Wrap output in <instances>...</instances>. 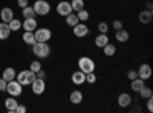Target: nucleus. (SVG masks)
Masks as SVG:
<instances>
[{
	"mask_svg": "<svg viewBox=\"0 0 153 113\" xmlns=\"http://www.w3.org/2000/svg\"><path fill=\"white\" fill-rule=\"evenodd\" d=\"M32 52L38 58H48L49 54H51V47L46 41H35L32 44Z\"/></svg>",
	"mask_w": 153,
	"mask_h": 113,
	"instance_id": "obj_1",
	"label": "nucleus"
},
{
	"mask_svg": "<svg viewBox=\"0 0 153 113\" xmlns=\"http://www.w3.org/2000/svg\"><path fill=\"white\" fill-rule=\"evenodd\" d=\"M78 69L84 73H89V72H95V61L89 57H81L78 60Z\"/></svg>",
	"mask_w": 153,
	"mask_h": 113,
	"instance_id": "obj_2",
	"label": "nucleus"
},
{
	"mask_svg": "<svg viewBox=\"0 0 153 113\" xmlns=\"http://www.w3.org/2000/svg\"><path fill=\"white\" fill-rule=\"evenodd\" d=\"M35 78H37V77H35V72H32V70H22L19 75H16V80H17L22 86L31 84Z\"/></svg>",
	"mask_w": 153,
	"mask_h": 113,
	"instance_id": "obj_3",
	"label": "nucleus"
},
{
	"mask_svg": "<svg viewBox=\"0 0 153 113\" xmlns=\"http://www.w3.org/2000/svg\"><path fill=\"white\" fill-rule=\"evenodd\" d=\"M6 92L11 95V96H20L22 92H23V86L17 81V80H11L6 83Z\"/></svg>",
	"mask_w": 153,
	"mask_h": 113,
	"instance_id": "obj_4",
	"label": "nucleus"
},
{
	"mask_svg": "<svg viewBox=\"0 0 153 113\" xmlns=\"http://www.w3.org/2000/svg\"><path fill=\"white\" fill-rule=\"evenodd\" d=\"M32 8H34L37 16H48L51 12V5L46 2V0H37Z\"/></svg>",
	"mask_w": 153,
	"mask_h": 113,
	"instance_id": "obj_5",
	"label": "nucleus"
},
{
	"mask_svg": "<svg viewBox=\"0 0 153 113\" xmlns=\"http://www.w3.org/2000/svg\"><path fill=\"white\" fill-rule=\"evenodd\" d=\"M34 35H35V41H49L51 37H52V32L48 28H42V29H35Z\"/></svg>",
	"mask_w": 153,
	"mask_h": 113,
	"instance_id": "obj_6",
	"label": "nucleus"
},
{
	"mask_svg": "<svg viewBox=\"0 0 153 113\" xmlns=\"http://www.w3.org/2000/svg\"><path fill=\"white\" fill-rule=\"evenodd\" d=\"M57 12H58V16H63V17H66L69 16L72 11V6H71V2H68V0H63V2H60L57 5Z\"/></svg>",
	"mask_w": 153,
	"mask_h": 113,
	"instance_id": "obj_7",
	"label": "nucleus"
},
{
	"mask_svg": "<svg viewBox=\"0 0 153 113\" xmlns=\"http://www.w3.org/2000/svg\"><path fill=\"white\" fill-rule=\"evenodd\" d=\"M31 87H32V92L35 95H42L46 89V83L43 78H35L32 83H31Z\"/></svg>",
	"mask_w": 153,
	"mask_h": 113,
	"instance_id": "obj_8",
	"label": "nucleus"
},
{
	"mask_svg": "<svg viewBox=\"0 0 153 113\" xmlns=\"http://www.w3.org/2000/svg\"><path fill=\"white\" fill-rule=\"evenodd\" d=\"M87 34H89V28L86 26L83 21L76 23L75 26H74V35L78 37V38H83V37H86Z\"/></svg>",
	"mask_w": 153,
	"mask_h": 113,
	"instance_id": "obj_9",
	"label": "nucleus"
},
{
	"mask_svg": "<svg viewBox=\"0 0 153 113\" xmlns=\"http://www.w3.org/2000/svg\"><path fill=\"white\" fill-rule=\"evenodd\" d=\"M138 72V78H141V80H149L152 77V67L147 64V63H144V64L139 66V69L136 70Z\"/></svg>",
	"mask_w": 153,
	"mask_h": 113,
	"instance_id": "obj_10",
	"label": "nucleus"
},
{
	"mask_svg": "<svg viewBox=\"0 0 153 113\" xmlns=\"http://www.w3.org/2000/svg\"><path fill=\"white\" fill-rule=\"evenodd\" d=\"M72 83H74L75 86H81L83 83H86V73L81 72L80 69L76 70V72H74V73H72Z\"/></svg>",
	"mask_w": 153,
	"mask_h": 113,
	"instance_id": "obj_11",
	"label": "nucleus"
},
{
	"mask_svg": "<svg viewBox=\"0 0 153 113\" xmlns=\"http://www.w3.org/2000/svg\"><path fill=\"white\" fill-rule=\"evenodd\" d=\"M0 18H2L3 23H9L12 18H14V11L11 8H3L0 11Z\"/></svg>",
	"mask_w": 153,
	"mask_h": 113,
	"instance_id": "obj_12",
	"label": "nucleus"
},
{
	"mask_svg": "<svg viewBox=\"0 0 153 113\" xmlns=\"http://www.w3.org/2000/svg\"><path fill=\"white\" fill-rule=\"evenodd\" d=\"M69 101L75 106H78L83 103V92L81 90H74L71 92V96H69Z\"/></svg>",
	"mask_w": 153,
	"mask_h": 113,
	"instance_id": "obj_13",
	"label": "nucleus"
},
{
	"mask_svg": "<svg viewBox=\"0 0 153 113\" xmlns=\"http://www.w3.org/2000/svg\"><path fill=\"white\" fill-rule=\"evenodd\" d=\"M22 28L25 31H35L37 29V20L32 17V18H25V21L22 23Z\"/></svg>",
	"mask_w": 153,
	"mask_h": 113,
	"instance_id": "obj_14",
	"label": "nucleus"
},
{
	"mask_svg": "<svg viewBox=\"0 0 153 113\" xmlns=\"http://www.w3.org/2000/svg\"><path fill=\"white\" fill-rule=\"evenodd\" d=\"M118 104H120V107H129L132 104V96L129 93H120Z\"/></svg>",
	"mask_w": 153,
	"mask_h": 113,
	"instance_id": "obj_15",
	"label": "nucleus"
},
{
	"mask_svg": "<svg viewBox=\"0 0 153 113\" xmlns=\"http://www.w3.org/2000/svg\"><path fill=\"white\" fill-rule=\"evenodd\" d=\"M139 21L141 23H144V24H147V23H150L152 21V18H153V12L152 11H147V9H144V11H141L139 12Z\"/></svg>",
	"mask_w": 153,
	"mask_h": 113,
	"instance_id": "obj_16",
	"label": "nucleus"
},
{
	"mask_svg": "<svg viewBox=\"0 0 153 113\" xmlns=\"http://www.w3.org/2000/svg\"><path fill=\"white\" fill-rule=\"evenodd\" d=\"M19 103L14 99V96H11V98H6V101H5V107L9 113H16V109H17Z\"/></svg>",
	"mask_w": 153,
	"mask_h": 113,
	"instance_id": "obj_17",
	"label": "nucleus"
},
{
	"mask_svg": "<svg viewBox=\"0 0 153 113\" xmlns=\"http://www.w3.org/2000/svg\"><path fill=\"white\" fill-rule=\"evenodd\" d=\"M115 38H117V41H120V43H126L127 40H129V32L121 28V29H118L117 32H115Z\"/></svg>",
	"mask_w": 153,
	"mask_h": 113,
	"instance_id": "obj_18",
	"label": "nucleus"
},
{
	"mask_svg": "<svg viewBox=\"0 0 153 113\" xmlns=\"http://www.w3.org/2000/svg\"><path fill=\"white\" fill-rule=\"evenodd\" d=\"M107 43H109V37H107V34H100L97 38H95V46L100 47V49H103Z\"/></svg>",
	"mask_w": 153,
	"mask_h": 113,
	"instance_id": "obj_19",
	"label": "nucleus"
},
{
	"mask_svg": "<svg viewBox=\"0 0 153 113\" xmlns=\"http://www.w3.org/2000/svg\"><path fill=\"white\" fill-rule=\"evenodd\" d=\"M11 32L12 31L9 29V24L8 23H3V21L0 23V40H6Z\"/></svg>",
	"mask_w": 153,
	"mask_h": 113,
	"instance_id": "obj_20",
	"label": "nucleus"
},
{
	"mask_svg": "<svg viewBox=\"0 0 153 113\" xmlns=\"http://www.w3.org/2000/svg\"><path fill=\"white\" fill-rule=\"evenodd\" d=\"M144 86H146V81L141 80V78H135V80H132V83H130V87H132L133 92H139Z\"/></svg>",
	"mask_w": 153,
	"mask_h": 113,
	"instance_id": "obj_21",
	"label": "nucleus"
},
{
	"mask_svg": "<svg viewBox=\"0 0 153 113\" xmlns=\"http://www.w3.org/2000/svg\"><path fill=\"white\" fill-rule=\"evenodd\" d=\"M16 70L12 69V67H6L5 70H3V73H2V78L5 80V81H11V80H16Z\"/></svg>",
	"mask_w": 153,
	"mask_h": 113,
	"instance_id": "obj_22",
	"label": "nucleus"
},
{
	"mask_svg": "<svg viewBox=\"0 0 153 113\" xmlns=\"http://www.w3.org/2000/svg\"><path fill=\"white\" fill-rule=\"evenodd\" d=\"M23 41L26 43V44H34L35 43V35H34V32L32 31H25V34H23Z\"/></svg>",
	"mask_w": 153,
	"mask_h": 113,
	"instance_id": "obj_23",
	"label": "nucleus"
},
{
	"mask_svg": "<svg viewBox=\"0 0 153 113\" xmlns=\"http://www.w3.org/2000/svg\"><path fill=\"white\" fill-rule=\"evenodd\" d=\"M103 52H104L106 57H113L115 52H117V46L112 44V43H107V44L103 47Z\"/></svg>",
	"mask_w": 153,
	"mask_h": 113,
	"instance_id": "obj_24",
	"label": "nucleus"
},
{
	"mask_svg": "<svg viewBox=\"0 0 153 113\" xmlns=\"http://www.w3.org/2000/svg\"><path fill=\"white\" fill-rule=\"evenodd\" d=\"M76 23H80V20H78V17H76V14H74V12H71L69 16H66V24H68V26L74 28Z\"/></svg>",
	"mask_w": 153,
	"mask_h": 113,
	"instance_id": "obj_25",
	"label": "nucleus"
},
{
	"mask_svg": "<svg viewBox=\"0 0 153 113\" xmlns=\"http://www.w3.org/2000/svg\"><path fill=\"white\" fill-rule=\"evenodd\" d=\"M22 16H23L25 18H32V17H35L37 14H35V11H34L32 6H25L23 11H22Z\"/></svg>",
	"mask_w": 153,
	"mask_h": 113,
	"instance_id": "obj_26",
	"label": "nucleus"
},
{
	"mask_svg": "<svg viewBox=\"0 0 153 113\" xmlns=\"http://www.w3.org/2000/svg\"><path fill=\"white\" fill-rule=\"evenodd\" d=\"M71 6H72V11L78 12V11L84 9V0H72V2H71Z\"/></svg>",
	"mask_w": 153,
	"mask_h": 113,
	"instance_id": "obj_27",
	"label": "nucleus"
},
{
	"mask_svg": "<svg viewBox=\"0 0 153 113\" xmlns=\"http://www.w3.org/2000/svg\"><path fill=\"white\" fill-rule=\"evenodd\" d=\"M8 24H9V29H11V31H19V29H22V21L17 20V18H12Z\"/></svg>",
	"mask_w": 153,
	"mask_h": 113,
	"instance_id": "obj_28",
	"label": "nucleus"
},
{
	"mask_svg": "<svg viewBox=\"0 0 153 113\" xmlns=\"http://www.w3.org/2000/svg\"><path fill=\"white\" fill-rule=\"evenodd\" d=\"M76 17H78V20L80 21H87L89 20V12L86 11V9H81V11H78V12H76Z\"/></svg>",
	"mask_w": 153,
	"mask_h": 113,
	"instance_id": "obj_29",
	"label": "nucleus"
},
{
	"mask_svg": "<svg viewBox=\"0 0 153 113\" xmlns=\"http://www.w3.org/2000/svg\"><path fill=\"white\" fill-rule=\"evenodd\" d=\"M139 95H141V98H144V99H147V98H150L152 96V90H150V87H147V86H144L141 90L138 92Z\"/></svg>",
	"mask_w": 153,
	"mask_h": 113,
	"instance_id": "obj_30",
	"label": "nucleus"
},
{
	"mask_svg": "<svg viewBox=\"0 0 153 113\" xmlns=\"http://www.w3.org/2000/svg\"><path fill=\"white\" fill-rule=\"evenodd\" d=\"M98 31H100V34H107L109 32V24L106 21H101L98 24Z\"/></svg>",
	"mask_w": 153,
	"mask_h": 113,
	"instance_id": "obj_31",
	"label": "nucleus"
},
{
	"mask_svg": "<svg viewBox=\"0 0 153 113\" xmlns=\"http://www.w3.org/2000/svg\"><path fill=\"white\" fill-rule=\"evenodd\" d=\"M86 81H87V83H91V84H94V83L97 81V75H95V72H89V73H86Z\"/></svg>",
	"mask_w": 153,
	"mask_h": 113,
	"instance_id": "obj_32",
	"label": "nucleus"
},
{
	"mask_svg": "<svg viewBox=\"0 0 153 113\" xmlns=\"http://www.w3.org/2000/svg\"><path fill=\"white\" fill-rule=\"evenodd\" d=\"M42 69V64H40V61H32L31 63V66H29V70H32V72H38Z\"/></svg>",
	"mask_w": 153,
	"mask_h": 113,
	"instance_id": "obj_33",
	"label": "nucleus"
},
{
	"mask_svg": "<svg viewBox=\"0 0 153 113\" xmlns=\"http://www.w3.org/2000/svg\"><path fill=\"white\" fill-rule=\"evenodd\" d=\"M127 78H129L130 81L135 80V78H138V72L136 70H129V72H127Z\"/></svg>",
	"mask_w": 153,
	"mask_h": 113,
	"instance_id": "obj_34",
	"label": "nucleus"
},
{
	"mask_svg": "<svg viewBox=\"0 0 153 113\" xmlns=\"http://www.w3.org/2000/svg\"><path fill=\"white\" fill-rule=\"evenodd\" d=\"M121 28H123V21L115 20V21H113V29H115V31H118V29H121Z\"/></svg>",
	"mask_w": 153,
	"mask_h": 113,
	"instance_id": "obj_35",
	"label": "nucleus"
},
{
	"mask_svg": "<svg viewBox=\"0 0 153 113\" xmlns=\"http://www.w3.org/2000/svg\"><path fill=\"white\" fill-rule=\"evenodd\" d=\"M6 83L3 78H0V92H6Z\"/></svg>",
	"mask_w": 153,
	"mask_h": 113,
	"instance_id": "obj_36",
	"label": "nucleus"
},
{
	"mask_svg": "<svg viewBox=\"0 0 153 113\" xmlns=\"http://www.w3.org/2000/svg\"><path fill=\"white\" fill-rule=\"evenodd\" d=\"M147 110L149 112H153V99H152V96L147 98Z\"/></svg>",
	"mask_w": 153,
	"mask_h": 113,
	"instance_id": "obj_37",
	"label": "nucleus"
},
{
	"mask_svg": "<svg viewBox=\"0 0 153 113\" xmlns=\"http://www.w3.org/2000/svg\"><path fill=\"white\" fill-rule=\"evenodd\" d=\"M35 77H37V78H43V80H45V77H46V72H45L43 69H40L38 72H35Z\"/></svg>",
	"mask_w": 153,
	"mask_h": 113,
	"instance_id": "obj_38",
	"label": "nucleus"
},
{
	"mask_svg": "<svg viewBox=\"0 0 153 113\" xmlns=\"http://www.w3.org/2000/svg\"><path fill=\"white\" fill-rule=\"evenodd\" d=\"M17 5L23 9L25 6H28V0H17Z\"/></svg>",
	"mask_w": 153,
	"mask_h": 113,
	"instance_id": "obj_39",
	"label": "nucleus"
},
{
	"mask_svg": "<svg viewBox=\"0 0 153 113\" xmlns=\"http://www.w3.org/2000/svg\"><path fill=\"white\" fill-rule=\"evenodd\" d=\"M25 112H26V107H25V106H17V109H16V113H25Z\"/></svg>",
	"mask_w": 153,
	"mask_h": 113,
	"instance_id": "obj_40",
	"label": "nucleus"
},
{
	"mask_svg": "<svg viewBox=\"0 0 153 113\" xmlns=\"http://www.w3.org/2000/svg\"><path fill=\"white\" fill-rule=\"evenodd\" d=\"M146 8H147V11H152V8H153L152 2H147V3H146Z\"/></svg>",
	"mask_w": 153,
	"mask_h": 113,
	"instance_id": "obj_41",
	"label": "nucleus"
}]
</instances>
